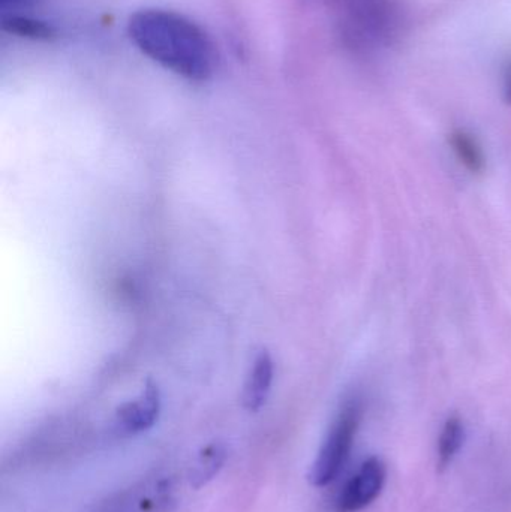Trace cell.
Returning <instances> with one entry per match:
<instances>
[{
  "label": "cell",
  "instance_id": "cell-1",
  "mask_svg": "<svg viewBox=\"0 0 511 512\" xmlns=\"http://www.w3.org/2000/svg\"><path fill=\"white\" fill-rule=\"evenodd\" d=\"M129 38L138 50L168 71L191 81H206L215 72V45L185 15L167 9H141L128 23Z\"/></svg>",
  "mask_w": 511,
  "mask_h": 512
},
{
  "label": "cell",
  "instance_id": "cell-2",
  "mask_svg": "<svg viewBox=\"0 0 511 512\" xmlns=\"http://www.w3.org/2000/svg\"><path fill=\"white\" fill-rule=\"evenodd\" d=\"M363 405L359 399L345 403L336 420L333 421L317 459L309 471V483L314 487L329 486L341 474L345 463L350 459L360 423H362Z\"/></svg>",
  "mask_w": 511,
  "mask_h": 512
},
{
  "label": "cell",
  "instance_id": "cell-8",
  "mask_svg": "<svg viewBox=\"0 0 511 512\" xmlns=\"http://www.w3.org/2000/svg\"><path fill=\"white\" fill-rule=\"evenodd\" d=\"M465 442V427L459 417H450L441 430L438 441V469L444 471L452 465Z\"/></svg>",
  "mask_w": 511,
  "mask_h": 512
},
{
  "label": "cell",
  "instance_id": "cell-10",
  "mask_svg": "<svg viewBox=\"0 0 511 512\" xmlns=\"http://www.w3.org/2000/svg\"><path fill=\"white\" fill-rule=\"evenodd\" d=\"M504 99L511 105V62L507 66L506 77H504Z\"/></svg>",
  "mask_w": 511,
  "mask_h": 512
},
{
  "label": "cell",
  "instance_id": "cell-7",
  "mask_svg": "<svg viewBox=\"0 0 511 512\" xmlns=\"http://www.w3.org/2000/svg\"><path fill=\"white\" fill-rule=\"evenodd\" d=\"M227 460V448L222 444H210L204 448L191 471V484L195 489L206 486L221 471Z\"/></svg>",
  "mask_w": 511,
  "mask_h": 512
},
{
  "label": "cell",
  "instance_id": "cell-3",
  "mask_svg": "<svg viewBox=\"0 0 511 512\" xmlns=\"http://www.w3.org/2000/svg\"><path fill=\"white\" fill-rule=\"evenodd\" d=\"M386 475V465L378 457L366 460L342 489L341 495L336 501V511L359 512L365 510L383 492Z\"/></svg>",
  "mask_w": 511,
  "mask_h": 512
},
{
  "label": "cell",
  "instance_id": "cell-4",
  "mask_svg": "<svg viewBox=\"0 0 511 512\" xmlns=\"http://www.w3.org/2000/svg\"><path fill=\"white\" fill-rule=\"evenodd\" d=\"M161 412V394L153 382H147L143 393L117 409V429L123 435H138L152 429Z\"/></svg>",
  "mask_w": 511,
  "mask_h": 512
},
{
  "label": "cell",
  "instance_id": "cell-6",
  "mask_svg": "<svg viewBox=\"0 0 511 512\" xmlns=\"http://www.w3.org/2000/svg\"><path fill=\"white\" fill-rule=\"evenodd\" d=\"M450 147L458 161L464 165L465 170L477 176L482 174L486 167L485 153L479 141L470 132L456 129L449 137Z\"/></svg>",
  "mask_w": 511,
  "mask_h": 512
},
{
  "label": "cell",
  "instance_id": "cell-5",
  "mask_svg": "<svg viewBox=\"0 0 511 512\" xmlns=\"http://www.w3.org/2000/svg\"><path fill=\"white\" fill-rule=\"evenodd\" d=\"M273 382V361L272 357L266 351L258 355L255 361L254 369L246 381L245 391H243V406L249 412H257L263 408L269 397L270 387Z\"/></svg>",
  "mask_w": 511,
  "mask_h": 512
},
{
  "label": "cell",
  "instance_id": "cell-9",
  "mask_svg": "<svg viewBox=\"0 0 511 512\" xmlns=\"http://www.w3.org/2000/svg\"><path fill=\"white\" fill-rule=\"evenodd\" d=\"M2 27L5 32L21 38L35 39V41H47L54 36V29L45 21L27 15L8 14L3 15Z\"/></svg>",
  "mask_w": 511,
  "mask_h": 512
},
{
  "label": "cell",
  "instance_id": "cell-11",
  "mask_svg": "<svg viewBox=\"0 0 511 512\" xmlns=\"http://www.w3.org/2000/svg\"><path fill=\"white\" fill-rule=\"evenodd\" d=\"M30 2L32 0H0V5H2L3 9H15L20 8V6H26Z\"/></svg>",
  "mask_w": 511,
  "mask_h": 512
}]
</instances>
